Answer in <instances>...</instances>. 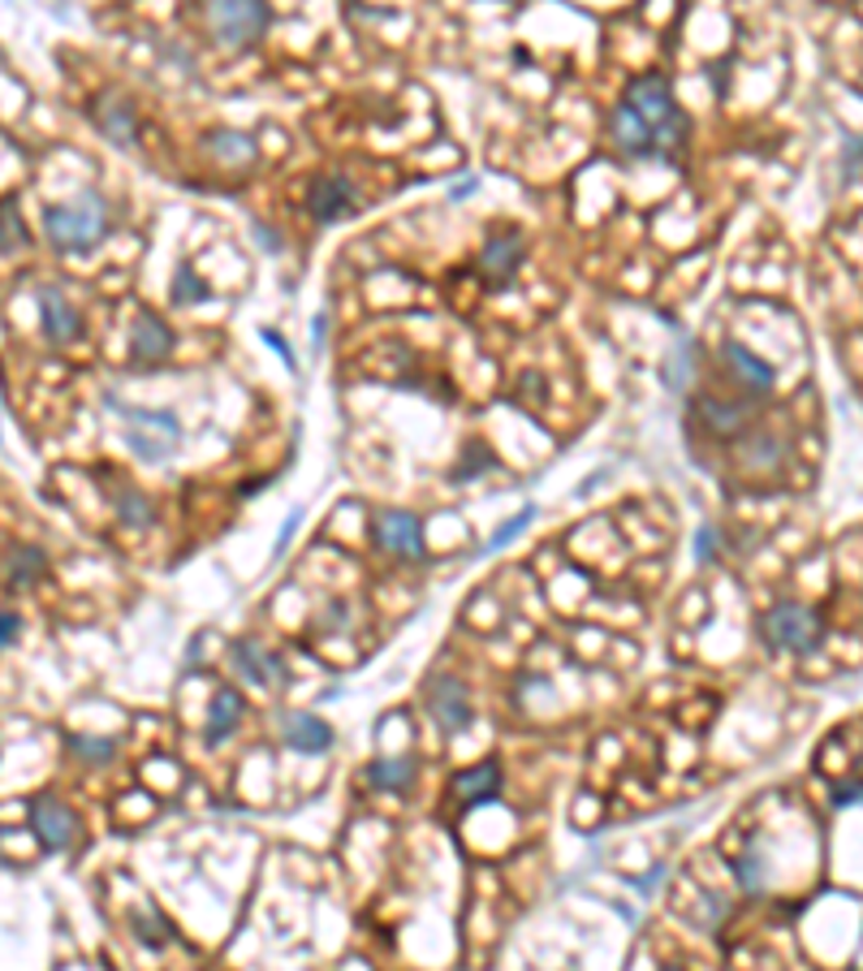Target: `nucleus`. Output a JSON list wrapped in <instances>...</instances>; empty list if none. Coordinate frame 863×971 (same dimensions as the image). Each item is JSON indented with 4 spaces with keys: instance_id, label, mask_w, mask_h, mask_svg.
Masks as SVG:
<instances>
[{
    "instance_id": "1",
    "label": "nucleus",
    "mask_w": 863,
    "mask_h": 971,
    "mask_svg": "<svg viewBox=\"0 0 863 971\" xmlns=\"http://www.w3.org/2000/svg\"><path fill=\"white\" fill-rule=\"evenodd\" d=\"M44 234L61 256L95 251L108 238V208L99 194H79L74 203L44 208Z\"/></svg>"
},
{
    "instance_id": "2",
    "label": "nucleus",
    "mask_w": 863,
    "mask_h": 971,
    "mask_svg": "<svg viewBox=\"0 0 863 971\" xmlns=\"http://www.w3.org/2000/svg\"><path fill=\"white\" fill-rule=\"evenodd\" d=\"M622 104H626V108H630L639 121H648V126L657 130L665 161H674V156H678V147L687 143V117H683V108L674 104V87H670V79H665V74H643V79H635Z\"/></svg>"
},
{
    "instance_id": "3",
    "label": "nucleus",
    "mask_w": 863,
    "mask_h": 971,
    "mask_svg": "<svg viewBox=\"0 0 863 971\" xmlns=\"http://www.w3.org/2000/svg\"><path fill=\"white\" fill-rule=\"evenodd\" d=\"M208 31L225 48H251L263 26H268V4L263 0H203Z\"/></svg>"
},
{
    "instance_id": "4",
    "label": "nucleus",
    "mask_w": 863,
    "mask_h": 971,
    "mask_svg": "<svg viewBox=\"0 0 863 971\" xmlns=\"http://www.w3.org/2000/svg\"><path fill=\"white\" fill-rule=\"evenodd\" d=\"M108 406L126 419V445L143 458V462H165L173 453V445L181 437V428H177V419L173 415H156V411H139V406H121L113 393H108Z\"/></svg>"
},
{
    "instance_id": "5",
    "label": "nucleus",
    "mask_w": 863,
    "mask_h": 971,
    "mask_svg": "<svg viewBox=\"0 0 863 971\" xmlns=\"http://www.w3.org/2000/svg\"><path fill=\"white\" fill-rule=\"evenodd\" d=\"M825 639V621L816 618L807 605L781 601L765 614V643L777 652H816Z\"/></svg>"
},
{
    "instance_id": "6",
    "label": "nucleus",
    "mask_w": 863,
    "mask_h": 971,
    "mask_svg": "<svg viewBox=\"0 0 863 971\" xmlns=\"http://www.w3.org/2000/svg\"><path fill=\"white\" fill-rule=\"evenodd\" d=\"M307 208H311V216H316L320 225H338V221L358 212V186L345 174L316 177L311 190H307Z\"/></svg>"
},
{
    "instance_id": "7",
    "label": "nucleus",
    "mask_w": 863,
    "mask_h": 971,
    "mask_svg": "<svg viewBox=\"0 0 863 971\" xmlns=\"http://www.w3.org/2000/svg\"><path fill=\"white\" fill-rule=\"evenodd\" d=\"M31 829H35L44 851H66L74 842V833H79V816L61 798L39 795L31 803Z\"/></svg>"
},
{
    "instance_id": "8",
    "label": "nucleus",
    "mask_w": 863,
    "mask_h": 971,
    "mask_svg": "<svg viewBox=\"0 0 863 971\" xmlns=\"http://www.w3.org/2000/svg\"><path fill=\"white\" fill-rule=\"evenodd\" d=\"M428 712L436 717V725L445 734H462L471 725V700H466V687L453 678V674H436L428 683Z\"/></svg>"
},
{
    "instance_id": "9",
    "label": "nucleus",
    "mask_w": 863,
    "mask_h": 971,
    "mask_svg": "<svg viewBox=\"0 0 863 971\" xmlns=\"http://www.w3.org/2000/svg\"><path fill=\"white\" fill-rule=\"evenodd\" d=\"M376 544L393 557H406V561H419L424 557V528L415 514L406 510H385L376 519Z\"/></svg>"
},
{
    "instance_id": "10",
    "label": "nucleus",
    "mask_w": 863,
    "mask_h": 971,
    "mask_svg": "<svg viewBox=\"0 0 863 971\" xmlns=\"http://www.w3.org/2000/svg\"><path fill=\"white\" fill-rule=\"evenodd\" d=\"M39 320L52 346H70L83 338V316L74 311V303L61 289H39Z\"/></svg>"
},
{
    "instance_id": "11",
    "label": "nucleus",
    "mask_w": 863,
    "mask_h": 971,
    "mask_svg": "<svg viewBox=\"0 0 863 971\" xmlns=\"http://www.w3.org/2000/svg\"><path fill=\"white\" fill-rule=\"evenodd\" d=\"M130 354L139 367H152V363H165L173 354V333L165 320H156L152 311H139L134 320V333H130Z\"/></svg>"
},
{
    "instance_id": "12",
    "label": "nucleus",
    "mask_w": 863,
    "mask_h": 971,
    "mask_svg": "<svg viewBox=\"0 0 863 971\" xmlns=\"http://www.w3.org/2000/svg\"><path fill=\"white\" fill-rule=\"evenodd\" d=\"M721 363L730 367V376L747 389V393H756V398H765L769 389H773V367L765 363V358H756V354L747 351V346H738V342H730V346H721Z\"/></svg>"
},
{
    "instance_id": "13",
    "label": "nucleus",
    "mask_w": 863,
    "mask_h": 971,
    "mask_svg": "<svg viewBox=\"0 0 863 971\" xmlns=\"http://www.w3.org/2000/svg\"><path fill=\"white\" fill-rule=\"evenodd\" d=\"M234 670H238L247 683H256V687H272V683L285 678L281 656H272L256 639H238V643H234Z\"/></svg>"
},
{
    "instance_id": "14",
    "label": "nucleus",
    "mask_w": 863,
    "mask_h": 971,
    "mask_svg": "<svg viewBox=\"0 0 863 971\" xmlns=\"http://www.w3.org/2000/svg\"><path fill=\"white\" fill-rule=\"evenodd\" d=\"M281 738L294 747V751H329L333 747V730L329 721H320L316 712H289L281 717Z\"/></svg>"
},
{
    "instance_id": "15",
    "label": "nucleus",
    "mask_w": 863,
    "mask_h": 971,
    "mask_svg": "<svg viewBox=\"0 0 863 971\" xmlns=\"http://www.w3.org/2000/svg\"><path fill=\"white\" fill-rule=\"evenodd\" d=\"M453 795L462 803H488V798L501 795V765L497 760H484L475 769H466L462 778H453Z\"/></svg>"
},
{
    "instance_id": "16",
    "label": "nucleus",
    "mask_w": 863,
    "mask_h": 971,
    "mask_svg": "<svg viewBox=\"0 0 863 971\" xmlns=\"http://www.w3.org/2000/svg\"><path fill=\"white\" fill-rule=\"evenodd\" d=\"M522 264V238L518 234H497L488 247H484V256H480V268L493 276V281H510Z\"/></svg>"
},
{
    "instance_id": "17",
    "label": "nucleus",
    "mask_w": 863,
    "mask_h": 971,
    "mask_svg": "<svg viewBox=\"0 0 863 971\" xmlns=\"http://www.w3.org/2000/svg\"><path fill=\"white\" fill-rule=\"evenodd\" d=\"M95 121H99V130L113 139V143H134V108L126 104V99H117V95H104L99 104H95Z\"/></svg>"
},
{
    "instance_id": "18",
    "label": "nucleus",
    "mask_w": 863,
    "mask_h": 971,
    "mask_svg": "<svg viewBox=\"0 0 863 971\" xmlns=\"http://www.w3.org/2000/svg\"><path fill=\"white\" fill-rule=\"evenodd\" d=\"M238 721H243V696L238 691H216L212 696V708H208V743H221V738H229L234 730H238Z\"/></svg>"
},
{
    "instance_id": "19",
    "label": "nucleus",
    "mask_w": 863,
    "mask_h": 971,
    "mask_svg": "<svg viewBox=\"0 0 863 971\" xmlns=\"http://www.w3.org/2000/svg\"><path fill=\"white\" fill-rule=\"evenodd\" d=\"M695 415H699V424H704L708 433H717V437H734V433H743V406H734V402L699 398V402H695Z\"/></svg>"
},
{
    "instance_id": "20",
    "label": "nucleus",
    "mask_w": 863,
    "mask_h": 971,
    "mask_svg": "<svg viewBox=\"0 0 863 971\" xmlns=\"http://www.w3.org/2000/svg\"><path fill=\"white\" fill-rule=\"evenodd\" d=\"M367 782H371L376 791H389V795H398V791H411V782H415V765H411L406 756L371 760V765H367Z\"/></svg>"
},
{
    "instance_id": "21",
    "label": "nucleus",
    "mask_w": 863,
    "mask_h": 971,
    "mask_svg": "<svg viewBox=\"0 0 863 971\" xmlns=\"http://www.w3.org/2000/svg\"><path fill=\"white\" fill-rule=\"evenodd\" d=\"M44 570H48V553L44 548H13L9 553V561H4V575H9V583L13 588H26V583H35V579H44Z\"/></svg>"
},
{
    "instance_id": "22",
    "label": "nucleus",
    "mask_w": 863,
    "mask_h": 971,
    "mask_svg": "<svg viewBox=\"0 0 863 971\" xmlns=\"http://www.w3.org/2000/svg\"><path fill=\"white\" fill-rule=\"evenodd\" d=\"M22 247H31L22 208H17V199H0V256H13Z\"/></svg>"
},
{
    "instance_id": "23",
    "label": "nucleus",
    "mask_w": 863,
    "mask_h": 971,
    "mask_svg": "<svg viewBox=\"0 0 863 971\" xmlns=\"http://www.w3.org/2000/svg\"><path fill=\"white\" fill-rule=\"evenodd\" d=\"M117 514H121L130 528H147V523L156 519L152 501H147L143 493H134V488H121V493H117Z\"/></svg>"
},
{
    "instance_id": "24",
    "label": "nucleus",
    "mask_w": 863,
    "mask_h": 971,
    "mask_svg": "<svg viewBox=\"0 0 863 971\" xmlns=\"http://www.w3.org/2000/svg\"><path fill=\"white\" fill-rule=\"evenodd\" d=\"M212 152L225 156V161H251L256 156V139H247L238 130H221V134H212Z\"/></svg>"
},
{
    "instance_id": "25",
    "label": "nucleus",
    "mask_w": 863,
    "mask_h": 971,
    "mask_svg": "<svg viewBox=\"0 0 863 971\" xmlns=\"http://www.w3.org/2000/svg\"><path fill=\"white\" fill-rule=\"evenodd\" d=\"M130 924H134V933H139L143 946H165V942H169V924H165L161 915H152V911H134Z\"/></svg>"
},
{
    "instance_id": "26",
    "label": "nucleus",
    "mask_w": 863,
    "mask_h": 971,
    "mask_svg": "<svg viewBox=\"0 0 863 971\" xmlns=\"http://www.w3.org/2000/svg\"><path fill=\"white\" fill-rule=\"evenodd\" d=\"M203 298H208V285L190 268H181L177 281H173V303H203Z\"/></svg>"
},
{
    "instance_id": "27",
    "label": "nucleus",
    "mask_w": 863,
    "mask_h": 971,
    "mask_svg": "<svg viewBox=\"0 0 863 971\" xmlns=\"http://www.w3.org/2000/svg\"><path fill=\"white\" fill-rule=\"evenodd\" d=\"M70 747L86 756V760H95V765H104V760H113V751H117V743L113 738H86V734H74L70 738Z\"/></svg>"
},
{
    "instance_id": "28",
    "label": "nucleus",
    "mask_w": 863,
    "mask_h": 971,
    "mask_svg": "<svg viewBox=\"0 0 863 971\" xmlns=\"http://www.w3.org/2000/svg\"><path fill=\"white\" fill-rule=\"evenodd\" d=\"M531 519H535V510H531V506H527V510H518L515 519H510V523H506V528L497 531V535H493V540H488V553H497V548H506V544H515L518 535H522V531H527V523H531Z\"/></svg>"
},
{
    "instance_id": "29",
    "label": "nucleus",
    "mask_w": 863,
    "mask_h": 971,
    "mask_svg": "<svg viewBox=\"0 0 863 971\" xmlns=\"http://www.w3.org/2000/svg\"><path fill=\"white\" fill-rule=\"evenodd\" d=\"M863 174V139H847V152H842V181L851 186Z\"/></svg>"
},
{
    "instance_id": "30",
    "label": "nucleus",
    "mask_w": 863,
    "mask_h": 971,
    "mask_svg": "<svg viewBox=\"0 0 863 971\" xmlns=\"http://www.w3.org/2000/svg\"><path fill=\"white\" fill-rule=\"evenodd\" d=\"M738 881H743V889H760V885H765V868H760V855H747V860H738Z\"/></svg>"
},
{
    "instance_id": "31",
    "label": "nucleus",
    "mask_w": 863,
    "mask_h": 971,
    "mask_svg": "<svg viewBox=\"0 0 863 971\" xmlns=\"http://www.w3.org/2000/svg\"><path fill=\"white\" fill-rule=\"evenodd\" d=\"M17 639V618L13 614H0V648H9Z\"/></svg>"
},
{
    "instance_id": "32",
    "label": "nucleus",
    "mask_w": 863,
    "mask_h": 971,
    "mask_svg": "<svg viewBox=\"0 0 863 971\" xmlns=\"http://www.w3.org/2000/svg\"><path fill=\"white\" fill-rule=\"evenodd\" d=\"M695 544H699V561H708V557H712V544H717V535H712V528L699 531V540H695Z\"/></svg>"
},
{
    "instance_id": "33",
    "label": "nucleus",
    "mask_w": 863,
    "mask_h": 971,
    "mask_svg": "<svg viewBox=\"0 0 863 971\" xmlns=\"http://www.w3.org/2000/svg\"><path fill=\"white\" fill-rule=\"evenodd\" d=\"M263 342H268V346H272V351L281 354V358H285V363H289V367H294V354L285 351V342H281V338H276V333H272V329H268V333H263Z\"/></svg>"
},
{
    "instance_id": "34",
    "label": "nucleus",
    "mask_w": 863,
    "mask_h": 971,
    "mask_svg": "<svg viewBox=\"0 0 863 971\" xmlns=\"http://www.w3.org/2000/svg\"><path fill=\"white\" fill-rule=\"evenodd\" d=\"M834 798H838V803H860V798H863V786H842V791H838V795H834Z\"/></svg>"
},
{
    "instance_id": "35",
    "label": "nucleus",
    "mask_w": 863,
    "mask_h": 971,
    "mask_svg": "<svg viewBox=\"0 0 863 971\" xmlns=\"http://www.w3.org/2000/svg\"><path fill=\"white\" fill-rule=\"evenodd\" d=\"M256 238H263V247H268V251H276V247H281V242L272 238V229H259V225H256Z\"/></svg>"
}]
</instances>
